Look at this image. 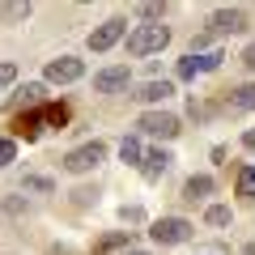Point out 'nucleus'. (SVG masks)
I'll list each match as a JSON object with an SVG mask.
<instances>
[{"label":"nucleus","mask_w":255,"mask_h":255,"mask_svg":"<svg viewBox=\"0 0 255 255\" xmlns=\"http://www.w3.org/2000/svg\"><path fill=\"white\" fill-rule=\"evenodd\" d=\"M166 43H170V26H162V21H145V26H136L132 34H128V55L145 60V55L166 51Z\"/></svg>","instance_id":"nucleus-1"},{"label":"nucleus","mask_w":255,"mask_h":255,"mask_svg":"<svg viewBox=\"0 0 255 255\" xmlns=\"http://www.w3.org/2000/svg\"><path fill=\"white\" fill-rule=\"evenodd\" d=\"M102 162H107V140H90V145L68 149L60 166H64L68 174H90V170H98Z\"/></svg>","instance_id":"nucleus-2"},{"label":"nucleus","mask_w":255,"mask_h":255,"mask_svg":"<svg viewBox=\"0 0 255 255\" xmlns=\"http://www.w3.org/2000/svg\"><path fill=\"white\" fill-rule=\"evenodd\" d=\"M136 132H145V136H153V140H174L183 132V119L174 115V111H145V115L136 119Z\"/></svg>","instance_id":"nucleus-3"},{"label":"nucleus","mask_w":255,"mask_h":255,"mask_svg":"<svg viewBox=\"0 0 255 255\" xmlns=\"http://www.w3.org/2000/svg\"><path fill=\"white\" fill-rule=\"evenodd\" d=\"M191 234H196V226H191L187 217H157L153 226H149V238H153L157 247H179V243H187Z\"/></svg>","instance_id":"nucleus-4"},{"label":"nucleus","mask_w":255,"mask_h":255,"mask_svg":"<svg viewBox=\"0 0 255 255\" xmlns=\"http://www.w3.org/2000/svg\"><path fill=\"white\" fill-rule=\"evenodd\" d=\"M81 77H85V60H77V55H55L43 68V85H73Z\"/></svg>","instance_id":"nucleus-5"},{"label":"nucleus","mask_w":255,"mask_h":255,"mask_svg":"<svg viewBox=\"0 0 255 255\" xmlns=\"http://www.w3.org/2000/svg\"><path fill=\"white\" fill-rule=\"evenodd\" d=\"M128 34V21L124 17H107L98 30H90V38H85V47H90L94 55H102V51H111V47L119 43V38Z\"/></svg>","instance_id":"nucleus-6"},{"label":"nucleus","mask_w":255,"mask_h":255,"mask_svg":"<svg viewBox=\"0 0 255 255\" xmlns=\"http://www.w3.org/2000/svg\"><path fill=\"white\" fill-rule=\"evenodd\" d=\"M247 30V13L243 9H213L209 17V38H230Z\"/></svg>","instance_id":"nucleus-7"},{"label":"nucleus","mask_w":255,"mask_h":255,"mask_svg":"<svg viewBox=\"0 0 255 255\" xmlns=\"http://www.w3.org/2000/svg\"><path fill=\"white\" fill-rule=\"evenodd\" d=\"M128 81H132L128 64H107V68L94 73V94H119V90H128Z\"/></svg>","instance_id":"nucleus-8"},{"label":"nucleus","mask_w":255,"mask_h":255,"mask_svg":"<svg viewBox=\"0 0 255 255\" xmlns=\"http://www.w3.org/2000/svg\"><path fill=\"white\" fill-rule=\"evenodd\" d=\"M170 162H174L170 149H162V145H157V149H145V157H140V174H145V183H157L166 170H170Z\"/></svg>","instance_id":"nucleus-9"},{"label":"nucleus","mask_w":255,"mask_h":255,"mask_svg":"<svg viewBox=\"0 0 255 255\" xmlns=\"http://www.w3.org/2000/svg\"><path fill=\"white\" fill-rule=\"evenodd\" d=\"M170 94H174V81H166V77H162V81H157V77H153V81L136 85V94H132V98H136L140 107H157V102H166V98H170Z\"/></svg>","instance_id":"nucleus-10"},{"label":"nucleus","mask_w":255,"mask_h":255,"mask_svg":"<svg viewBox=\"0 0 255 255\" xmlns=\"http://www.w3.org/2000/svg\"><path fill=\"white\" fill-rule=\"evenodd\" d=\"M43 98H47V85H43V81H26V85L9 98V111H17V107H38Z\"/></svg>","instance_id":"nucleus-11"},{"label":"nucleus","mask_w":255,"mask_h":255,"mask_svg":"<svg viewBox=\"0 0 255 255\" xmlns=\"http://www.w3.org/2000/svg\"><path fill=\"white\" fill-rule=\"evenodd\" d=\"M213 187H217V183H213V174H191L187 183H183V200H204V196H213Z\"/></svg>","instance_id":"nucleus-12"},{"label":"nucleus","mask_w":255,"mask_h":255,"mask_svg":"<svg viewBox=\"0 0 255 255\" xmlns=\"http://www.w3.org/2000/svg\"><path fill=\"white\" fill-rule=\"evenodd\" d=\"M230 111H255V81L230 90Z\"/></svg>","instance_id":"nucleus-13"},{"label":"nucleus","mask_w":255,"mask_h":255,"mask_svg":"<svg viewBox=\"0 0 255 255\" xmlns=\"http://www.w3.org/2000/svg\"><path fill=\"white\" fill-rule=\"evenodd\" d=\"M204 221L213 230H226V226H234V213H230V204H209L204 209Z\"/></svg>","instance_id":"nucleus-14"},{"label":"nucleus","mask_w":255,"mask_h":255,"mask_svg":"<svg viewBox=\"0 0 255 255\" xmlns=\"http://www.w3.org/2000/svg\"><path fill=\"white\" fill-rule=\"evenodd\" d=\"M119 157H124L128 166H140V157H145V149H140V136H124V140H119Z\"/></svg>","instance_id":"nucleus-15"},{"label":"nucleus","mask_w":255,"mask_h":255,"mask_svg":"<svg viewBox=\"0 0 255 255\" xmlns=\"http://www.w3.org/2000/svg\"><path fill=\"white\" fill-rule=\"evenodd\" d=\"M174 77H179V81H196V77H200V55H183L179 60V68H174Z\"/></svg>","instance_id":"nucleus-16"},{"label":"nucleus","mask_w":255,"mask_h":255,"mask_svg":"<svg viewBox=\"0 0 255 255\" xmlns=\"http://www.w3.org/2000/svg\"><path fill=\"white\" fill-rule=\"evenodd\" d=\"M21 191H38V196H51L55 183L47 179V174H26V179H21Z\"/></svg>","instance_id":"nucleus-17"},{"label":"nucleus","mask_w":255,"mask_h":255,"mask_svg":"<svg viewBox=\"0 0 255 255\" xmlns=\"http://www.w3.org/2000/svg\"><path fill=\"white\" fill-rule=\"evenodd\" d=\"M238 196L255 200V166H243V170H238Z\"/></svg>","instance_id":"nucleus-18"},{"label":"nucleus","mask_w":255,"mask_h":255,"mask_svg":"<svg viewBox=\"0 0 255 255\" xmlns=\"http://www.w3.org/2000/svg\"><path fill=\"white\" fill-rule=\"evenodd\" d=\"M17 162V140L13 136H0V170H9Z\"/></svg>","instance_id":"nucleus-19"},{"label":"nucleus","mask_w":255,"mask_h":255,"mask_svg":"<svg viewBox=\"0 0 255 255\" xmlns=\"http://www.w3.org/2000/svg\"><path fill=\"white\" fill-rule=\"evenodd\" d=\"M30 17V4H0V26L4 21H26Z\"/></svg>","instance_id":"nucleus-20"},{"label":"nucleus","mask_w":255,"mask_h":255,"mask_svg":"<svg viewBox=\"0 0 255 255\" xmlns=\"http://www.w3.org/2000/svg\"><path fill=\"white\" fill-rule=\"evenodd\" d=\"M73 204H77V209H90V204H98V187H77V191H73Z\"/></svg>","instance_id":"nucleus-21"},{"label":"nucleus","mask_w":255,"mask_h":255,"mask_svg":"<svg viewBox=\"0 0 255 255\" xmlns=\"http://www.w3.org/2000/svg\"><path fill=\"white\" fill-rule=\"evenodd\" d=\"M119 221H128V226H140V221H145V209H140V204H124V209H119Z\"/></svg>","instance_id":"nucleus-22"},{"label":"nucleus","mask_w":255,"mask_h":255,"mask_svg":"<svg viewBox=\"0 0 255 255\" xmlns=\"http://www.w3.org/2000/svg\"><path fill=\"white\" fill-rule=\"evenodd\" d=\"M221 60H226V51H204L200 55V73H217Z\"/></svg>","instance_id":"nucleus-23"},{"label":"nucleus","mask_w":255,"mask_h":255,"mask_svg":"<svg viewBox=\"0 0 255 255\" xmlns=\"http://www.w3.org/2000/svg\"><path fill=\"white\" fill-rule=\"evenodd\" d=\"M13 81H17V64H13V60H0V90H9Z\"/></svg>","instance_id":"nucleus-24"},{"label":"nucleus","mask_w":255,"mask_h":255,"mask_svg":"<svg viewBox=\"0 0 255 255\" xmlns=\"http://www.w3.org/2000/svg\"><path fill=\"white\" fill-rule=\"evenodd\" d=\"M136 13H140L145 21H162V13H166V9H162V4H140Z\"/></svg>","instance_id":"nucleus-25"},{"label":"nucleus","mask_w":255,"mask_h":255,"mask_svg":"<svg viewBox=\"0 0 255 255\" xmlns=\"http://www.w3.org/2000/svg\"><path fill=\"white\" fill-rule=\"evenodd\" d=\"M243 64H247V68H255V43H247V51H243Z\"/></svg>","instance_id":"nucleus-26"},{"label":"nucleus","mask_w":255,"mask_h":255,"mask_svg":"<svg viewBox=\"0 0 255 255\" xmlns=\"http://www.w3.org/2000/svg\"><path fill=\"white\" fill-rule=\"evenodd\" d=\"M243 149H255V128H247V132H243Z\"/></svg>","instance_id":"nucleus-27"},{"label":"nucleus","mask_w":255,"mask_h":255,"mask_svg":"<svg viewBox=\"0 0 255 255\" xmlns=\"http://www.w3.org/2000/svg\"><path fill=\"white\" fill-rule=\"evenodd\" d=\"M124 255H149V251H140V247H128V251Z\"/></svg>","instance_id":"nucleus-28"},{"label":"nucleus","mask_w":255,"mask_h":255,"mask_svg":"<svg viewBox=\"0 0 255 255\" xmlns=\"http://www.w3.org/2000/svg\"><path fill=\"white\" fill-rule=\"evenodd\" d=\"M247 255H255V243H251V247H247Z\"/></svg>","instance_id":"nucleus-29"}]
</instances>
